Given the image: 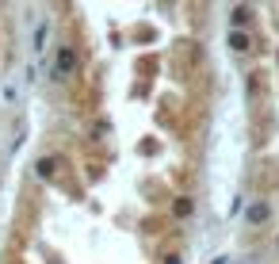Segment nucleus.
Listing matches in <instances>:
<instances>
[{
	"label": "nucleus",
	"instance_id": "nucleus-1",
	"mask_svg": "<svg viewBox=\"0 0 279 264\" xmlns=\"http://www.w3.org/2000/svg\"><path fill=\"white\" fill-rule=\"evenodd\" d=\"M54 73H58V77H73V73H77V50H73V46H61L58 50Z\"/></svg>",
	"mask_w": 279,
	"mask_h": 264
},
{
	"label": "nucleus",
	"instance_id": "nucleus-2",
	"mask_svg": "<svg viewBox=\"0 0 279 264\" xmlns=\"http://www.w3.org/2000/svg\"><path fill=\"white\" fill-rule=\"evenodd\" d=\"M245 218H249V222H264V218H268V203H253L249 211H245Z\"/></svg>",
	"mask_w": 279,
	"mask_h": 264
},
{
	"label": "nucleus",
	"instance_id": "nucleus-3",
	"mask_svg": "<svg viewBox=\"0 0 279 264\" xmlns=\"http://www.w3.org/2000/svg\"><path fill=\"white\" fill-rule=\"evenodd\" d=\"M229 43H234V50H249V39H245L241 31H234V34H229Z\"/></svg>",
	"mask_w": 279,
	"mask_h": 264
},
{
	"label": "nucleus",
	"instance_id": "nucleus-4",
	"mask_svg": "<svg viewBox=\"0 0 279 264\" xmlns=\"http://www.w3.org/2000/svg\"><path fill=\"white\" fill-rule=\"evenodd\" d=\"M176 214H192V199H180L176 203Z\"/></svg>",
	"mask_w": 279,
	"mask_h": 264
}]
</instances>
